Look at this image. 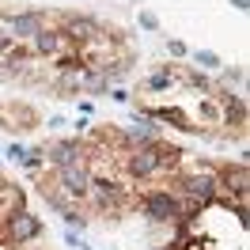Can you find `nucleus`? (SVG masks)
I'll return each mask as SVG.
<instances>
[{
	"label": "nucleus",
	"mask_w": 250,
	"mask_h": 250,
	"mask_svg": "<svg viewBox=\"0 0 250 250\" xmlns=\"http://www.w3.org/2000/svg\"><path fill=\"white\" fill-rule=\"evenodd\" d=\"M16 167H23V171H31V174H38L42 167H46V148L38 144V148H27L23 152V159H19Z\"/></svg>",
	"instance_id": "obj_14"
},
{
	"label": "nucleus",
	"mask_w": 250,
	"mask_h": 250,
	"mask_svg": "<svg viewBox=\"0 0 250 250\" xmlns=\"http://www.w3.org/2000/svg\"><path fill=\"white\" fill-rule=\"evenodd\" d=\"M46 125H49V129H64V125H68V122H64L61 114H53V118H49V122H46Z\"/></svg>",
	"instance_id": "obj_23"
},
{
	"label": "nucleus",
	"mask_w": 250,
	"mask_h": 250,
	"mask_svg": "<svg viewBox=\"0 0 250 250\" xmlns=\"http://www.w3.org/2000/svg\"><path fill=\"white\" fill-rule=\"evenodd\" d=\"M23 208H27V193H23V186L8 182V178L0 174V220H8L12 212H23Z\"/></svg>",
	"instance_id": "obj_10"
},
{
	"label": "nucleus",
	"mask_w": 250,
	"mask_h": 250,
	"mask_svg": "<svg viewBox=\"0 0 250 250\" xmlns=\"http://www.w3.org/2000/svg\"><path fill=\"white\" fill-rule=\"evenodd\" d=\"M167 53H171V57H178V61H182V57H189V49H186V42H182V38H171V42H167Z\"/></svg>",
	"instance_id": "obj_20"
},
{
	"label": "nucleus",
	"mask_w": 250,
	"mask_h": 250,
	"mask_svg": "<svg viewBox=\"0 0 250 250\" xmlns=\"http://www.w3.org/2000/svg\"><path fill=\"white\" fill-rule=\"evenodd\" d=\"M137 208H141V216H148L152 224H174V220L186 212V201L167 186H152V189H141V193H137Z\"/></svg>",
	"instance_id": "obj_1"
},
{
	"label": "nucleus",
	"mask_w": 250,
	"mask_h": 250,
	"mask_svg": "<svg viewBox=\"0 0 250 250\" xmlns=\"http://www.w3.org/2000/svg\"><path fill=\"white\" fill-rule=\"evenodd\" d=\"M137 4H144V0H137Z\"/></svg>",
	"instance_id": "obj_26"
},
{
	"label": "nucleus",
	"mask_w": 250,
	"mask_h": 250,
	"mask_svg": "<svg viewBox=\"0 0 250 250\" xmlns=\"http://www.w3.org/2000/svg\"><path fill=\"white\" fill-rule=\"evenodd\" d=\"M133 110H137V114H144V118H152L156 125H174V129H182V133H201V125L193 122L182 106H152V103H133Z\"/></svg>",
	"instance_id": "obj_7"
},
{
	"label": "nucleus",
	"mask_w": 250,
	"mask_h": 250,
	"mask_svg": "<svg viewBox=\"0 0 250 250\" xmlns=\"http://www.w3.org/2000/svg\"><path fill=\"white\" fill-rule=\"evenodd\" d=\"M23 152H27L23 144H8V152H4V156L12 159V163H19V159H23Z\"/></svg>",
	"instance_id": "obj_22"
},
{
	"label": "nucleus",
	"mask_w": 250,
	"mask_h": 250,
	"mask_svg": "<svg viewBox=\"0 0 250 250\" xmlns=\"http://www.w3.org/2000/svg\"><path fill=\"white\" fill-rule=\"evenodd\" d=\"M0 23H4V31L16 42H31L34 34L49 23V12H38V8L34 12H0Z\"/></svg>",
	"instance_id": "obj_4"
},
{
	"label": "nucleus",
	"mask_w": 250,
	"mask_h": 250,
	"mask_svg": "<svg viewBox=\"0 0 250 250\" xmlns=\"http://www.w3.org/2000/svg\"><path fill=\"white\" fill-rule=\"evenodd\" d=\"M0 235L8 239V243H16V247H31V243H38L42 235H46V224L34 216V212H12L8 220H0Z\"/></svg>",
	"instance_id": "obj_2"
},
{
	"label": "nucleus",
	"mask_w": 250,
	"mask_h": 250,
	"mask_svg": "<svg viewBox=\"0 0 250 250\" xmlns=\"http://www.w3.org/2000/svg\"><path fill=\"white\" fill-rule=\"evenodd\" d=\"M31 49L34 57H42V61H53V57H61V53H68V49H76L72 42H68V34L61 31V27H42V31L31 38Z\"/></svg>",
	"instance_id": "obj_8"
},
{
	"label": "nucleus",
	"mask_w": 250,
	"mask_h": 250,
	"mask_svg": "<svg viewBox=\"0 0 250 250\" xmlns=\"http://www.w3.org/2000/svg\"><path fill=\"white\" fill-rule=\"evenodd\" d=\"M42 118L31 103H19V99H4L0 103V129L8 133H27V129H38Z\"/></svg>",
	"instance_id": "obj_6"
},
{
	"label": "nucleus",
	"mask_w": 250,
	"mask_h": 250,
	"mask_svg": "<svg viewBox=\"0 0 250 250\" xmlns=\"http://www.w3.org/2000/svg\"><path fill=\"white\" fill-rule=\"evenodd\" d=\"M250 171L243 159L235 163H216V197H247Z\"/></svg>",
	"instance_id": "obj_5"
},
{
	"label": "nucleus",
	"mask_w": 250,
	"mask_h": 250,
	"mask_svg": "<svg viewBox=\"0 0 250 250\" xmlns=\"http://www.w3.org/2000/svg\"><path fill=\"white\" fill-rule=\"evenodd\" d=\"M46 148V167H72L83 163V137H61V141L42 144Z\"/></svg>",
	"instance_id": "obj_9"
},
{
	"label": "nucleus",
	"mask_w": 250,
	"mask_h": 250,
	"mask_svg": "<svg viewBox=\"0 0 250 250\" xmlns=\"http://www.w3.org/2000/svg\"><path fill=\"white\" fill-rule=\"evenodd\" d=\"M61 220H64V228H72V231H83V228L91 224V216H87L83 205H68V208H61Z\"/></svg>",
	"instance_id": "obj_13"
},
{
	"label": "nucleus",
	"mask_w": 250,
	"mask_h": 250,
	"mask_svg": "<svg viewBox=\"0 0 250 250\" xmlns=\"http://www.w3.org/2000/svg\"><path fill=\"white\" fill-rule=\"evenodd\" d=\"M137 23H141V31H159V16H156V12H148V8H141Z\"/></svg>",
	"instance_id": "obj_19"
},
{
	"label": "nucleus",
	"mask_w": 250,
	"mask_h": 250,
	"mask_svg": "<svg viewBox=\"0 0 250 250\" xmlns=\"http://www.w3.org/2000/svg\"><path fill=\"white\" fill-rule=\"evenodd\" d=\"M174 83H178V64H159L156 76L144 80V91H171Z\"/></svg>",
	"instance_id": "obj_12"
},
{
	"label": "nucleus",
	"mask_w": 250,
	"mask_h": 250,
	"mask_svg": "<svg viewBox=\"0 0 250 250\" xmlns=\"http://www.w3.org/2000/svg\"><path fill=\"white\" fill-rule=\"evenodd\" d=\"M12 46H16V38L0 27V57H8V53H12Z\"/></svg>",
	"instance_id": "obj_21"
},
{
	"label": "nucleus",
	"mask_w": 250,
	"mask_h": 250,
	"mask_svg": "<svg viewBox=\"0 0 250 250\" xmlns=\"http://www.w3.org/2000/svg\"><path fill=\"white\" fill-rule=\"evenodd\" d=\"M106 95L114 99V103H122V106H133V91H129V87H122V83H114Z\"/></svg>",
	"instance_id": "obj_18"
},
{
	"label": "nucleus",
	"mask_w": 250,
	"mask_h": 250,
	"mask_svg": "<svg viewBox=\"0 0 250 250\" xmlns=\"http://www.w3.org/2000/svg\"><path fill=\"white\" fill-rule=\"evenodd\" d=\"M220 103L212 99V95H201V106H197V118H201L205 125H220Z\"/></svg>",
	"instance_id": "obj_15"
},
{
	"label": "nucleus",
	"mask_w": 250,
	"mask_h": 250,
	"mask_svg": "<svg viewBox=\"0 0 250 250\" xmlns=\"http://www.w3.org/2000/svg\"><path fill=\"white\" fill-rule=\"evenodd\" d=\"M152 250H178V247H171V243H167V247H152Z\"/></svg>",
	"instance_id": "obj_25"
},
{
	"label": "nucleus",
	"mask_w": 250,
	"mask_h": 250,
	"mask_svg": "<svg viewBox=\"0 0 250 250\" xmlns=\"http://www.w3.org/2000/svg\"><path fill=\"white\" fill-rule=\"evenodd\" d=\"M228 4H231L235 12H247V8H250V0H228Z\"/></svg>",
	"instance_id": "obj_24"
},
{
	"label": "nucleus",
	"mask_w": 250,
	"mask_h": 250,
	"mask_svg": "<svg viewBox=\"0 0 250 250\" xmlns=\"http://www.w3.org/2000/svg\"><path fill=\"white\" fill-rule=\"evenodd\" d=\"M220 68H224V72H220V76H224V87H231V83L247 87V68H243V64H220Z\"/></svg>",
	"instance_id": "obj_17"
},
{
	"label": "nucleus",
	"mask_w": 250,
	"mask_h": 250,
	"mask_svg": "<svg viewBox=\"0 0 250 250\" xmlns=\"http://www.w3.org/2000/svg\"><path fill=\"white\" fill-rule=\"evenodd\" d=\"M49 19H53V27H61L68 34L72 46H83V42H91L95 34L103 31V19L87 16V12H53Z\"/></svg>",
	"instance_id": "obj_3"
},
{
	"label": "nucleus",
	"mask_w": 250,
	"mask_h": 250,
	"mask_svg": "<svg viewBox=\"0 0 250 250\" xmlns=\"http://www.w3.org/2000/svg\"><path fill=\"white\" fill-rule=\"evenodd\" d=\"M178 83L189 87V91H201V95H212V91H216V83L205 76L201 68H189V64H178Z\"/></svg>",
	"instance_id": "obj_11"
},
{
	"label": "nucleus",
	"mask_w": 250,
	"mask_h": 250,
	"mask_svg": "<svg viewBox=\"0 0 250 250\" xmlns=\"http://www.w3.org/2000/svg\"><path fill=\"white\" fill-rule=\"evenodd\" d=\"M189 57H193V64H197V68H201V72H212V68H220V53L216 49H193V53H189Z\"/></svg>",
	"instance_id": "obj_16"
}]
</instances>
